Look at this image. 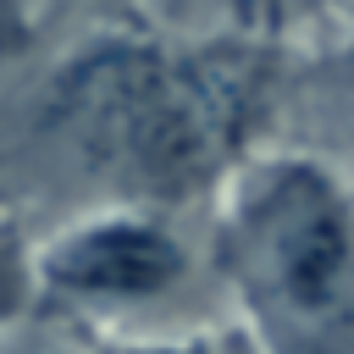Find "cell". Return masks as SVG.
<instances>
[{
	"mask_svg": "<svg viewBox=\"0 0 354 354\" xmlns=\"http://www.w3.org/2000/svg\"><path fill=\"white\" fill-rule=\"evenodd\" d=\"M310 61L199 44L127 6L0 77V205L33 232L105 205L210 210Z\"/></svg>",
	"mask_w": 354,
	"mask_h": 354,
	"instance_id": "1",
	"label": "cell"
},
{
	"mask_svg": "<svg viewBox=\"0 0 354 354\" xmlns=\"http://www.w3.org/2000/svg\"><path fill=\"white\" fill-rule=\"evenodd\" d=\"M210 260L260 354H354V177L332 155L254 149L210 205Z\"/></svg>",
	"mask_w": 354,
	"mask_h": 354,
	"instance_id": "2",
	"label": "cell"
},
{
	"mask_svg": "<svg viewBox=\"0 0 354 354\" xmlns=\"http://www.w3.org/2000/svg\"><path fill=\"white\" fill-rule=\"evenodd\" d=\"M33 321L105 343L166 337L227 315L210 260V210L105 205L39 232Z\"/></svg>",
	"mask_w": 354,
	"mask_h": 354,
	"instance_id": "3",
	"label": "cell"
},
{
	"mask_svg": "<svg viewBox=\"0 0 354 354\" xmlns=\"http://www.w3.org/2000/svg\"><path fill=\"white\" fill-rule=\"evenodd\" d=\"M116 6L177 39L277 50L293 61H321L354 33V0H116Z\"/></svg>",
	"mask_w": 354,
	"mask_h": 354,
	"instance_id": "4",
	"label": "cell"
},
{
	"mask_svg": "<svg viewBox=\"0 0 354 354\" xmlns=\"http://www.w3.org/2000/svg\"><path fill=\"white\" fill-rule=\"evenodd\" d=\"M33 249H39V232L0 205V337L28 326L33 310H39V288H33Z\"/></svg>",
	"mask_w": 354,
	"mask_h": 354,
	"instance_id": "5",
	"label": "cell"
},
{
	"mask_svg": "<svg viewBox=\"0 0 354 354\" xmlns=\"http://www.w3.org/2000/svg\"><path fill=\"white\" fill-rule=\"evenodd\" d=\"M116 354H260V343L232 321H205L188 332H166V337H133V343H111Z\"/></svg>",
	"mask_w": 354,
	"mask_h": 354,
	"instance_id": "6",
	"label": "cell"
},
{
	"mask_svg": "<svg viewBox=\"0 0 354 354\" xmlns=\"http://www.w3.org/2000/svg\"><path fill=\"white\" fill-rule=\"evenodd\" d=\"M50 0H0V77L39 50Z\"/></svg>",
	"mask_w": 354,
	"mask_h": 354,
	"instance_id": "7",
	"label": "cell"
},
{
	"mask_svg": "<svg viewBox=\"0 0 354 354\" xmlns=\"http://www.w3.org/2000/svg\"><path fill=\"white\" fill-rule=\"evenodd\" d=\"M0 354H116L105 337L72 332V326H50V321H28L17 332L0 337Z\"/></svg>",
	"mask_w": 354,
	"mask_h": 354,
	"instance_id": "8",
	"label": "cell"
},
{
	"mask_svg": "<svg viewBox=\"0 0 354 354\" xmlns=\"http://www.w3.org/2000/svg\"><path fill=\"white\" fill-rule=\"evenodd\" d=\"M310 72H315V77H326V83H332V94H343V100L354 105V33H348L337 50H326L321 61H310Z\"/></svg>",
	"mask_w": 354,
	"mask_h": 354,
	"instance_id": "9",
	"label": "cell"
}]
</instances>
